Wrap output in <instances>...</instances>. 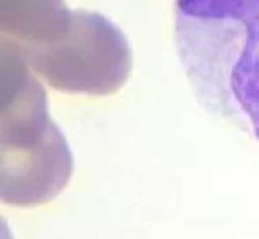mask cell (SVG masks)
Segmentation results:
<instances>
[{"label":"cell","instance_id":"7a4b0ae2","mask_svg":"<svg viewBox=\"0 0 259 239\" xmlns=\"http://www.w3.org/2000/svg\"><path fill=\"white\" fill-rule=\"evenodd\" d=\"M2 201H52L73 170L68 144L49 118L42 86L15 44L2 42Z\"/></svg>","mask_w":259,"mask_h":239},{"label":"cell","instance_id":"6da1fadb","mask_svg":"<svg viewBox=\"0 0 259 239\" xmlns=\"http://www.w3.org/2000/svg\"><path fill=\"white\" fill-rule=\"evenodd\" d=\"M175 47L201 105L259 142V0H175Z\"/></svg>","mask_w":259,"mask_h":239},{"label":"cell","instance_id":"3957f363","mask_svg":"<svg viewBox=\"0 0 259 239\" xmlns=\"http://www.w3.org/2000/svg\"><path fill=\"white\" fill-rule=\"evenodd\" d=\"M86 15L68 10L62 0H2V33L32 67L75 39Z\"/></svg>","mask_w":259,"mask_h":239}]
</instances>
